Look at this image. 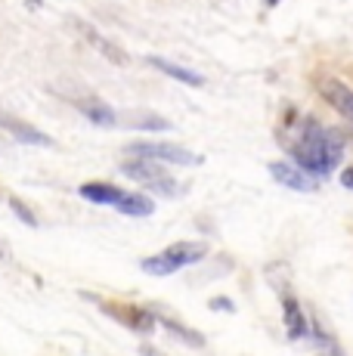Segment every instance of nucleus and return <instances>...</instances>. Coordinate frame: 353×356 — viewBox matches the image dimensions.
<instances>
[{
	"mask_svg": "<svg viewBox=\"0 0 353 356\" xmlns=\"http://www.w3.org/2000/svg\"><path fill=\"white\" fill-rule=\"evenodd\" d=\"M291 155H295L297 168L307 170V174H316V177H325L331 174L338 161L344 155V140L338 130H325L322 124L316 121H307L297 136V143L291 146Z\"/></svg>",
	"mask_w": 353,
	"mask_h": 356,
	"instance_id": "f257e3e1",
	"label": "nucleus"
},
{
	"mask_svg": "<svg viewBox=\"0 0 353 356\" xmlns=\"http://www.w3.org/2000/svg\"><path fill=\"white\" fill-rule=\"evenodd\" d=\"M205 254H208L205 242H176L171 248L161 251V254L146 257L140 266H142V273H149V276H171V273L183 270V266L199 264Z\"/></svg>",
	"mask_w": 353,
	"mask_h": 356,
	"instance_id": "f03ea898",
	"label": "nucleus"
},
{
	"mask_svg": "<svg viewBox=\"0 0 353 356\" xmlns=\"http://www.w3.org/2000/svg\"><path fill=\"white\" fill-rule=\"evenodd\" d=\"M121 174L124 177H131V180H137V183H146L152 193H158V195H176L180 189H176V180L171 174H167L165 168H161L158 161H146V159H127L124 164H121Z\"/></svg>",
	"mask_w": 353,
	"mask_h": 356,
	"instance_id": "7ed1b4c3",
	"label": "nucleus"
},
{
	"mask_svg": "<svg viewBox=\"0 0 353 356\" xmlns=\"http://www.w3.org/2000/svg\"><path fill=\"white\" fill-rule=\"evenodd\" d=\"M127 155H133V159H146V161L183 164V168H195V164H202V155L189 152V149H183V146H174V143H131V146H127Z\"/></svg>",
	"mask_w": 353,
	"mask_h": 356,
	"instance_id": "20e7f679",
	"label": "nucleus"
},
{
	"mask_svg": "<svg viewBox=\"0 0 353 356\" xmlns=\"http://www.w3.org/2000/svg\"><path fill=\"white\" fill-rule=\"evenodd\" d=\"M316 90L319 97L325 102H331V106L338 108V112L344 115V118L353 124V90L350 87H344L338 78H331V74H319L316 78Z\"/></svg>",
	"mask_w": 353,
	"mask_h": 356,
	"instance_id": "39448f33",
	"label": "nucleus"
},
{
	"mask_svg": "<svg viewBox=\"0 0 353 356\" xmlns=\"http://www.w3.org/2000/svg\"><path fill=\"white\" fill-rule=\"evenodd\" d=\"M270 174H273L276 183H282L285 189H295V193H310L313 180H310L307 170H301L297 164H288V161H270Z\"/></svg>",
	"mask_w": 353,
	"mask_h": 356,
	"instance_id": "423d86ee",
	"label": "nucleus"
},
{
	"mask_svg": "<svg viewBox=\"0 0 353 356\" xmlns=\"http://www.w3.org/2000/svg\"><path fill=\"white\" fill-rule=\"evenodd\" d=\"M146 63L152 68H158L161 74H167V78H174V81H183V84H189V87H202V84H205V78H202L199 72H192V68H186V65H176V63H171V59L149 56Z\"/></svg>",
	"mask_w": 353,
	"mask_h": 356,
	"instance_id": "0eeeda50",
	"label": "nucleus"
},
{
	"mask_svg": "<svg viewBox=\"0 0 353 356\" xmlns=\"http://www.w3.org/2000/svg\"><path fill=\"white\" fill-rule=\"evenodd\" d=\"M0 127L10 130V134H13V136H19L22 143H31V146H50V143H53L47 134H40V130H35L31 124L10 118V115H3V112H0Z\"/></svg>",
	"mask_w": 353,
	"mask_h": 356,
	"instance_id": "6e6552de",
	"label": "nucleus"
},
{
	"mask_svg": "<svg viewBox=\"0 0 353 356\" xmlns=\"http://www.w3.org/2000/svg\"><path fill=\"white\" fill-rule=\"evenodd\" d=\"M78 193H81V198L97 202V204H118L121 198H124V193H121L118 186H112V183H84Z\"/></svg>",
	"mask_w": 353,
	"mask_h": 356,
	"instance_id": "1a4fd4ad",
	"label": "nucleus"
},
{
	"mask_svg": "<svg viewBox=\"0 0 353 356\" xmlns=\"http://www.w3.org/2000/svg\"><path fill=\"white\" fill-rule=\"evenodd\" d=\"M74 106L84 112V118L90 121V124H99V127H112V124H118V118H115V112L106 106V102H99V99H78Z\"/></svg>",
	"mask_w": 353,
	"mask_h": 356,
	"instance_id": "9d476101",
	"label": "nucleus"
},
{
	"mask_svg": "<svg viewBox=\"0 0 353 356\" xmlns=\"http://www.w3.org/2000/svg\"><path fill=\"white\" fill-rule=\"evenodd\" d=\"M285 332H288V338H304L307 334V316H304L301 304H297L295 298H285Z\"/></svg>",
	"mask_w": 353,
	"mask_h": 356,
	"instance_id": "9b49d317",
	"label": "nucleus"
},
{
	"mask_svg": "<svg viewBox=\"0 0 353 356\" xmlns=\"http://www.w3.org/2000/svg\"><path fill=\"white\" fill-rule=\"evenodd\" d=\"M115 208L127 217H149L155 211V202L149 195H140V193H124V198H121Z\"/></svg>",
	"mask_w": 353,
	"mask_h": 356,
	"instance_id": "f8f14e48",
	"label": "nucleus"
},
{
	"mask_svg": "<svg viewBox=\"0 0 353 356\" xmlns=\"http://www.w3.org/2000/svg\"><path fill=\"white\" fill-rule=\"evenodd\" d=\"M158 323L165 325L167 332H174V334H176V338H180V341H186V344H192V347H202V344H205V338H202L199 332H192V328L180 325V323H176V319H167V316H161Z\"/></svg>",
	"mask_w": 353,
	"mask_h": 356,
	"instance_id": "ddd939ff",
	"label": "nucleus"
},
{
	"mask_svg": "<svg viewBox=\"0 0 353 356\" xmlns=\"http://www.w3.org/2000/svg\"><path fill=\"white\" fill-rule=\"evenodd\" d=\"M124 313V319L131 323L137 332H142V334H149L155 328V316L149 310H121ZM121 313H115V316H121Z\"/></svg>",
	"mask_w": 353,
	"mask_h": 356,
	"instance_id": "4468645a",
	"label": "nucleus"
},
{
	"mask_svg": "<svg viewBox=\"0 0 353 356\" xmlns=\"http://www.w3.org/2000/svg\"><path fill=\"white\" fill-rule=\"evenodd\" d=\"M131 127H140V130H167L171 124H167L165 118H152V115H146V118H133Z\"/></svg>",
	"mask_w": 353,
	"mask_h": 356,
	"instance_id": "2eb2a0df",
	"label": "nucleus"
},
{
	"mask_svg": "<svg viewBox=\"0 0 353 356\" xmlns=\"http://www.w3.org/2000/svg\"><path fill=\"white\" fill-rule=\"evenodd\" d=\"M10 208L16 211V217H19V220H25V223H28V227H38V217L28 211V204H22V202H19V198H10Z\"/></svg>",
	"mask_w": 353,
	"mask_h": 356,
	"instance_id": "dca6fc26",
	"label": "nucleus"
},
{
	"mask_svg": "<svg viewBox=\"0 0 353 356\" xmlns=\"http://www.w3.org/2000/svg\"><path fill=\"white\" fill-rule=\"evenodd\" d=\"M208 307H211V310H227V313H236V304L229 298H211L208 300Z\"/></svg>",
	"mask_w": 353,
	"mask_h": 356,
	"instance_id": "f3484780",
	"label": "nucleus"
},
{
	"mask_svg": "<svg viewBox=\"0 0 353 356\" xmlns=\"http://www.w3.org/2000/svg\"><path fill=\"white\" fill-rule=\"evenodd\" d=\"M341 186H344V189H353V168L341 170Z\"/></svg>",
	"mask_w": 353,
	"mask_h": 356,
	"instance_id": "a211bd4d",
	"label": "nucleus"
},
{
	"mask_svg": "<svg viewBox=\"0 0 353 356\" xmlns=\"http://www.w3.org/2000/svg\"><path fill=\"white\" fill-rule=\"evenodd\" d=\"M140 353H142V356H165L161 350H155L152 344H142V347H140Z\"/></svg>",
	"mask_w": 353,
	"mask_h": 356,
	"instance_id": "6ab92c4d",
	"label": "nucleus"
},
{
	"mask_svg": "<svg viewBox=\"0 0 353 356\" xmlns=\"http://www.w3.org/2000/svg\"><path fill=\"white\" fill-rule=\"evenodd\" d=\"M276 3H279V0H267V6H276Z\"/></svg>",
	"mask_w": 353,
	"mask_h": 356,
	"instance_id": "aec40b11",
	"label": "nucleus"
},
{
	"mask_svg": "<svg viewBox=\"0 0 353 356\" xmlns=\"http://www.w3.org/2000/svg\"><path fill=\"white\" fill-rule=\"evenodd\" d=\"M0 254H3V257H6V251H0Z\"/></svg>",
	"mask_w": 353,
	"mask_h": 356,
	"instance_id": "412c9836",
	"label": "nucleus"
}]
</instances>
